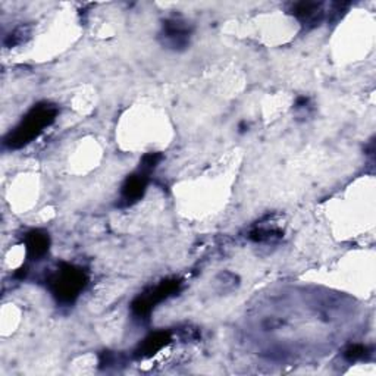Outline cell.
<instances>
[{"mask_svg":"<svg viewBox=\"0 0 376 376\" xmlns=\"http://www.w3.org/2000/svg\"><path fill=\"white\" fill-rule=\"evenodd\" d=\"M343 356L347 362L355 363V362L366 359L369 356V350L366 345H362V344H351L344 350Z\"/></svg>","mask_w":376,"mask_h":376,"instance_id":"obj_10","label":"cell"},{"mask_svg":"<svg viewBox=\"0 0 376 376\" xmlns=\"http://www.w3.org/2000/svg\"><path fill=\"white\" fill-rule=\"evenodd\" d=\"M290 12L303 24V26H319L323 19V6L316 2H298L294 4Z\"/></svg>","mask_w":376,"mask_h":376,"instance_id":"obj_7","label":"cell"},{"mask_svg":"<svg viewBox=\"0 0 376 376\" xmlns=\"http://www.w3.org/2000/svg\"><path fill=\"white\" fill-rule=\"evenodd\" d=\"M179 288H181V281L177 278L162 281L159 286H156L155 288H152L147 293L140 294L131 303L132 315L138 319L147 318L152 313V310L156 308V304L175 296L179 291Z\"/></svg>","mask_w":376,"mask_h":376,"instance_id":"obj_3","label":"cell"},{"mask_svg":"<svg viewBox=\"0 0 376 376\" xmlns=\"http://www.w3.org/2000/svg\"><path fill=\"white\" fill-rule=\"evenodd\" d=\"M309 109H310V99H309V98L301 96V98H298V99L296 100L294 110H296L297 113H300V112H301V115L304 116V115H308Z\"/></svg>","mask_w":376,"mask_h":376,"instance_id":"obj_13","label":"cell"},{"mask_svg":"<svg viewBox=\"0 0 376 376\" xmlns=\"http://www.w3.org/2000/svg\"><path fill=\"white\" fill-rule=\"evenodd\" d=\"M30 36V30L27 27H18L16 30H14L11 33V36L5 40V44L8 47H14V46H18V44H22L24 41H26Z\"/></svg>","mask_w":376,"mask_h":376,"instance_id":"obj_12","label":"cell"},{"mask_svg":"<svg viewBox=\"0 0 376 376\" xmlns=\"http://www.w3.org/2000/svg\"><path fill=\"white\" fill-rule=\"evenodd\" d=\"M56 116L58 108L55 105L47 102L36 105L24 116V120L15 127V130L8 134L5 138V146L11 150H16L30 145L44 131V128L51 127L55 122Z\"/></svg>","mask_w":376,"mask_h":376,"instance_id":"obj_1","label":"cell"},{"mask_svg":"<svg viewBox=\"0 0 376 376\" xmlns=\"http://www.w3.org/2000/svg\"><path fill=\"white\" fill-rule=\"evenodd\" d=\"M171 343V333L168 331H156L150 334L145 341L141 343L135 351V356L138 359H149L160 350H163L168 344Z\"/></svg>","mask_w":376,"mask_h":376,"instance_id":"obj_8","label":"cell"},{"mask_svg":"<svg viewBox=\"0 0 376 376\" xmlns=\"http://www.w3.org/2000/svg\"><path fill=\"white\" fill-rule=\"evenodd\" d=\"M162 159H163L162 153H157V152H152V153L145 155L143 159H141V162H140V171H143V172L150 175L157 168V164L160 163Z\"/></svg>","mask_w":376,"mask_h":376,"instance_id":"obj_11","label":"cell"},{"mask_svg":"<svg viewBox=\"0 0 376 376\" xmlns=\"http://www.w3.org/2000/svg\"><path fill=\"white\" fill-rule=\"evenodd\" d=\"M192 26L181 18H171L163 22L160 40L162 44L172 51H184L190 44Z\"/></svg>","mask_w":376,"mask_h":376,"instance_id":"obj_4","label":"cell"},{"mask_svg":"<svg viewBox=\"0 0 376 376\" xmlns=\"http://www.w3.org/2000/svg\"><path fill=\"white\" fill-rule=\"evenodd\" d=\"M249 237L251 241H256V243H271V241L279 240L282 237V232L276 228L257 226L250 231Z\"/></svg>","mask_w":376,"mask_h":376,"instance_id":"obj_9","label":"cell"},{"mask_svg":"<svg viewBox=\"0 0 376 376\" xmlns=\"http://www.w3.org/2000/svg\"><path fill=\"white\" fill-rule=\"evenodd\" d=\"M24 243H26L27 254L31 261H40V258L44 257L47 251H49L51 237L46 231L33 229L27 232L26 239H24Z\"/></svg>","mask_w":376,"mask_h":376,"instance_id":"obj_6","label":"cell"},{"mask_svg":"<svg viewBox=\"0 0 376 376\" xmlns=\"http://www.w3.org/2000/svg\"><path fill=\"white\" fill-rule=\"evenodd\" d=\"M147 184L149 174L143 171L138 169L135 174L130 175L121 188V206H132L143 199L147 190Z\"/></svg>","mask_w":376,"mask_h":376,"instance_id":"obj_5","label":"cell"},{"mask_svg":"<svg viewBox=\"0 0 376 376\" xmlns=\"http://www.w3.org/2000/svg\"><path fill=\"white\" fill-rule=\"evenodd\" d=\"M88 284V276L84 269L62 263L49 279L52 296L61 304H73Z\"/></svg>","mask_w":376,"mask_h":376,"instance_id":"obj_2","label":"cell"}]
</instances>
